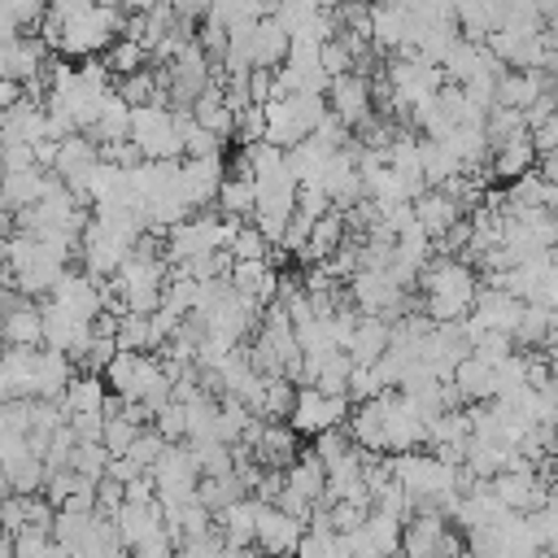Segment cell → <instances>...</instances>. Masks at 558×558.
I'll list each match as a JSON object with an SVG mask.
<instances>
[{
	"label": "cell",
	"instance_id": "cell-1",
	"mask_svg": "<svg viewBox=\"0 0 558 558\" xmlns=\"http://www.w3.org/2000/svg\"><path fill=\"white\" fill-rule=\"evenodd\" d=\"M418 288H423V314L432 323H462L471 310H475V296H480V275L466 257H432L418 275Z\"/></svg>",
	"mask_w": 558,
	"mask_h": 558
},
{
	"label": "cell",
	"instance_id": "cell-2",
	"mask_svg": "<svg viewBox=\"0 0 558 558\" xmlns=\"http://www.w3.org/2000/svg\"><path fill=\"white\" fill-rule=\"evenodd\" d=\"M166 275H170L166 253L135 248V253L118 266V275H113V292H118L122 310H131V314H153V310H161V301H166Z\"/></svg>",
	"mask_w": 558,
	"mask_h": 558
},
{
	"label": "cell",
	"instance_id": "cell-3",
	"mask_svg": "<svg viewBox=\"0 0 558 558\" xmlns=\"http://www.w3.org/2000/svg\"><path fill=\"white\" fill-rule=\"evenodd\" d=\"M61 22H65V26H61V52H65V57H96L100 48H109L113 39H122L126 9L92 0L87 9L61 17Z\"/></svg>",
	"mask_w": 558,
	"mask_h": 558
},
{
	"label": "cell",
	"instance_id": "cell-4",
	"mask_svg": "<svg viewBox=\"0 0 558 558\" xmlns=\"http://www.w3.org/2000/svg\"><path fill=\"white\" fill-rule=\"evenodd\" d=\"M327 96L323 92H292L279 100H266V140L279 148H292L314 135V126L327 118Z\"/></svg>",
	"mask_w": 558,
	"mask_h": 558
},
{
	"label": "cell",
	"instance_id": "cell-5",
	"mask_svg": "<svg viewBox=\"0 0 558 558\" xmlns=\"http://www.w3.org/2000/svg\"><path fill=\"white\" fill-rule=\"evenodd\" d=\"M131 140L140 148V157L166 161V157H183V140H179V122L170 105H131Z\"/></svg>",
	"mask_w": 558,
	"mask_h": 558
},
{
	"label": "cell",
	"instance_id": "cell-6",
	"mask_svg": "<svg viewBox=\"0 0 558 558\" xmlns=\"http://www.w3.org/2000/svg\"><path fill=\"white\" fill-rule=\"evenodd\" d=\"M349 410H353V401L344 397V392H323L318 384H301L296 388V401H292V414H288V423L301 432V436H318V432H327V427H340L344 418H349Z\"/></svg>",
	"mask_w": 558,
	"mask_h": 558
},
{
	"label": "cell",
	"instance_id": "cell-7",
	"mask_svg": "<svg viewBox=\"0 0 558 558\" xmlns=\"http://www.w3.org/2000/svg\"><path fill=\"white\" fill-rule=\"evenodd\" d=\"M148 475H153V484H157V501H161V506H179V501L196 497L201 466H196L192 445H187V440L166 445V453L157 458V466H153Z\"/></svg>",
	"mask_w": 558,
	"mask_h": 558
},
{
	"label": "cell",
	"instance_id": "cell-8",
	"mask_svg": "<svg viewBox=\"0 0 558 558\" xmlns=\"http://www.w3.org/2000/svg\"><path fill=\"white\" fill-rule=\"evenodd\" d=\"M401 527H405V519L371 506V514L353 532H344V554L349 558H397L401 554Z\"/></svg>",
	"mask_w": 558,
	"mask_h": 558
},
{
	"label": "cell",
	"instance_id": "cell-9",
	"mask_svg": "<svg viewBox=\"0 0 558 558\" xmlns=\"http://www.w3.org/2000/svg\"><path fill=\"white\" fill-rule=\"evenodd\" d=\"M327 109H331L349 131H357V126L375 113V87H371V74H357V70L336 74V78L327 83Z\"/></svg>",
	"mask_w": 558,
	"mask_h": 558
},
{
	"label": "cell",
	"instance_id": "cell-10",
	"mask_svg": "<svg viewBox=\"0 0 558 558\" xmlns=\"http://www.w3.org/2000/svg\"><path fill=\"white\" fill-rule=\"evenodd\" d=\"M92 336H96V323H92V318L65 310V305H57V301H44V344H48V349L70 353L74 366H78V357L87 353Z\"/></svg>",
	"mask_w": 558,
	"mask_h": 558
},
{
	"label": "cell",
	"instance_id": "cell-11",
	"mask_svg": "<svg viewBox=\"0 0 558 558\" xmlns=\"http://www.w3.org/2000/svg\"><path fill=\"white\" fill-rule=\"evenodd\" d=\"M100 144L87 135V131H74V135H65L61 144H57V161H52V174L70 187V192H78L83 196V187H87V179H92V170L100 166ZM87 205V201H83Z\"/></svg>",
	"mask_w": 558,
	"mask_h": 558
},
{
	"label": "cell",
	"instance_id": "cell-12",
	"mask_svg": "<svg viewBox=\"0 0 558 558\" xmlns=\"http://www.w3.org/2000/svg\"><path fill=\"white\" fill-rule=\"evenodd\" d=\"M301 536H305V519L288 514L283 506H262V514H257V541L253 545L266 558H292L296 545H301Z\"/></svg>",
	"mask_w": 558,
	"mask_h": 558
},
{
	"label": "cell",
	"instance_id": "cell-13",
	"mask_svg": "<svg viewBox=\"0 0 558 558\" xmlns=\"http://www.w3.org/2000/svg\"><path fill=\"white\" fill-rule=\"evenodd\" d=\"M222 179H227V161H222V153H214V157H183L179 187H183V196H187L192 209H205L209 201H218Z\"/></svg>",
	"mask_w": 558,
	"mask_h": 558
},
{
	"label": "cell",
	"instance_id": "cell-14",
	"mask_svg": "<svg viewBox=\"0 0 558 558\" xmlns=\"http://www.w3.org/2000/svg\"><path fill=\"white\" fill-rule=\"evenodd\" d=\"M109 519H113L118 541H122L126 549L144 545L148 536H157V532L166 527V510H161V501H157V497H153V501H122Z\"/></svg>",
	"mask_w": 558,
	"mask_h": 558
},
{
	"label": "cell",
	"instance_id": "cell-15",
	"mask_svg": "<svg viewBox=\"0 0 558 558\" xmlns=\"http://www.w3.org/2000/svg\"><path fill=\"white\" fill-rule=\"evenodd\" d=\"M536 166V144H532V131L523 126V131H514V135H506V140H497L493 144V153H488V183L493 179H519V174H527Z\"/></svg>",
	"mask_w": 558,
	"mask_h": 558
},
{
	"label": "cell",
	"instance_id": "cell-16",
	"mask_svg": "<svg viewBox=\"0 0 558 558\" xmlns=\"http://www.w3.org/2000/svg\"><path fill=\"white\" fill-rule=\"evenodd\" d=\"M48 187H52V174H48L44 166L4 170V179H0V209H9V214L31 209V205H39V201L48 196Z\"/></svg>",
	"mask_w": 558,
	"mask_h": 558
},
{
	"label": "cell",
	"instance_id": "cell-17",
	"mask_svg": "<svg viewBox=\"0 0 558 558\" xmlns=\"http://www.w3.org/2000/svg\"><path fill=\"white\" fill-rule=\"evenodd\" d=\"M410 205H414L418 227H423L432 240H440V235H445L453 222H462V218H466V214H462V205H458V201H453L445 187H423V192H418Z\"/></svg>",
	"mask_w": 558,
	"mask_h": 558
},
{
	"label": "cell",
	"instance_id": "cell-18",
	"mask_svg": "<svg viewBox=\"0 0 558 558\" xmlns=\"http://www.w3.org/2000/svg\"><path fill=\"white\" fill-rule=\"evenodd\" d=\"M388 344H392V323L379 314H357V327H353L344 349H349L353 366H375L388 353Z\"/></svg>",
	"mask_w": 558,
	"mask_h": 558
},
{
	"label": "cell",
	"instance_id": "cell-19",
	"mask_svg": "<svg viewBox=\"0 0 558 558\" xmlns=\"http://www.w3.org/2000/svg\"><path fill=\"white\" fill-rule=\"evenodd\" d=\"M74 375H78V366H74L70 353L39 344V353H35V397H44V401H61V392L70 388Z\"/></svg>",
	"mask_w": 558,
	"mask_h": 558
},
{
	"label": "cell",
	"instance_id": "cell-20",
	"mask_svg": "<svg viewBox=\"0 0 558 558\" xmlns=\"http://www.w3.org/2000/svg\"><path fill=\"white\" fill-rule=\"evenodd\" d=\"M453 388L462 392V401L466 405H480V401H493L497 392H501V384H497V366L493 362H484V357H475V353H466L458 366H453Z\"/></svg>",
	"mask_w": 558,
	"mask_h": 558
},
{
	"label": "cell",
	"instance_id": "cell-21",
	"mask_svg": "<svg viewBox=\"0 0 558 558\" xmlns=\"http://www.w3.org/2000/svg\"><path fill=\"white\" fill-rule=\"evenodd\" d=\"M349 240V218H344V209H327L323 218H314V227H310V240H305V248L296 253L305 266H314V262H327L340 244Z\"/></svg>",
	"mask_w": 558,
	"mask_h": 558
},
{
	"label": "cell",
	"instance_id": "cell-22",
	"mask_svg": "<svg viewBox=\"0 0 558 558\" xmlns=\"http://www.w3.org/2000/svg\"><path fill=\"white\" fill-rule=\"evenodd\" d=\"M257 209V179L248 166H231L222 187H218V214H231V218H253Z\"/></svg>",
	"mask_w": 558,
	"mask_h": 558
},
{
	"label": "cell",
	"instance_id": "cell-23",
	"mask_svg": "<svg viewBox=\"0 0 558 558\" xmlns=\"http://www.w3.org/2000/svg\"><path fill=\"white\" fill-rule=\"evenodd\" d=\"M262 506H266V501H257V497H240V501L222 506V510L214 514L222 541H227V545H253V541H257V514H262Z\"/></svg>",
	"mask_w": 558,
	"mask_h": 558
},
{
	"label": "cell",
	"instance_id": "cell-24",
	"mask_svg": "<svg viewBox=\"0 0 558 558\" xmlns=\"http://www.w3.org/2000/svg\"><path fill=\"white\" fill-rule=\"evenodd\" d=\"M105 401H109L105 375H87V371H78V375L70 379V388L61 392L65 418H70V414H87V410H105Z\"/></svg>",
	"mask_w": 558,
	"mask_h": 558
},
{
	"label": "cell",
	"instance_id": "cell-25",
	"mask_svg": "<svg viewBox=\"0 0 558 558\" xmlns=\"http://www.w3.org/2000/svg\"><path fill=\"white\" fill-rule=\"evenodd\" d=\"M288 44H292V35H288L270 13H266V17H257V26H253V65H266V70L283 65Z\"/></svg>",
	"mask_w": 558,
	"mask_h": 558
},
{
	"label": "cell",
	"instance_id": "cell-26",
	"mask_svg": "<svg viewBox=\"0 0 558 558\" xmlns=\"http://www.w3.org/2000/svg\"><path fill=\"white\" fill-rule=\"evenodd\" d=\"M96 144H118V140H131V105L118 96V92H109L105 96V109H100V118H96V126L87 131Z\"/></svg>",
	"mask_w": 558,
	"mask_h": 558
},
{
	"label": "cell",
	"instance_id": "cell-27",
	"mask_svg": "<svg viewBox=\"0 0 558 558\" xmlns=\"http://www.w3.org/2000/svg\"><path fill=\"white\" fill-rule=\"evenodd\" d=\"M292 401H296V379H288V375H266L253 414H257V418H288V414H292Z\"/></svg>",
	"mask_w": 558,
	"mask_h": 558
},
{
	"label": "cell",
	"instance_id": "cell-28",
	"mask_svg": "<svg viewBox=\"0 0 558 558\" xmlns=\"http://www.w3.org/2000/svg\"><path fill=\"white\" fill-rule=\"evenodd\" d=\"M113 336H118V349H140V353H153V349H157L153 314H131V310H122Z\"/></svg>",
	"mask_w": 558,
	"mask_h": 558
},
{
	"label": "cell",
	"instance_id": "cell-29",
	"mask_svg": "<svg viewBox=\"0 0 558 558\" xmlns=\"http://www.w3.org/2000/svg\"><path fill=\"white\" fill-rule=\"evenodd\" d=\"M109 449H105V440H74V449H70V466L78 471V475H87V480H105V471H109Z\"/></svg>",
	"mask_w": 558,
	"mask_h": 558
},
{
	"label": "cell",
	"instance_id": "cell-30",
	"mask_svg": "<svg viewBox=\"0 0 558 558\" xmlns=\"http://www.w3.org/2000/svg\"><path fill=\"white\" fill-rule=\"evenodd\" d=\"M292 558H349V554H344V536L340 532H331V527H305V536H301V545H296Z\"/></svg>",
	"mask_w": 558,
	"mask_h": 558
},
{
	"label": "cell",
	"instance_id": "cell-31",
	"mask_svg": "<svg viewBox=\"0 0 558 558\" xmlns=\"http://www.w3.org/2000/svg\"><path fill=\"white\" fill-rule=\"evenodd\" d=\"M144 61H148V48L144 44H135V39H113L109 48H105V65L122 78V74H135V70H144Z\"/></svg>",
	"mask_w": 558,
	"mask_h": 558
},
{
	"label": "cell",
	"instance_id": "cell-32",
	"mask_svg": "<svg viewBox=\"0 0 558 558\" xmlns=\"http://www.w3.org/2000/svg\"><path fill=\"white\" fill-rule=\"evenodd\" d=\"M353 449H357V440L349 436V427H344V423H340V427H327V432H318V436H314V453L323 458V466H336V462H340V458H349Z\"/></svg>",
	"mask_w": 558,
	"mask_h": 558
},
{
	"label": "cell",
	"instance_id": "cell-33",
	"mask_svg": "<svg viewBox=\"0 0 558 558\" xmlns=\"http://www.w3.org/2000/svg\"><path fill=\"white\" fill-rule=\"evenodd\" d=\"M270 240L262 235V227L257 222H244L240 231H235V240H231V257L235 262H262V257H270Z\"/></svg>",
	"mask_w": 558,
	"mask_h": 558
},
{
	"label": "cell",
	"instance_id": "cell-34",
	"mask_svg": "<svg viewBox=\"0 0 558 558\" xmlns=\"http://www.w3.org/2000/svg\"><path fill=\"white\" fill-rule=\"evenodd\" d=\"M166 445H170V440H166L157 427H144V432L135 436V445L126 449V458H131L140 471H153V466H157V458L166 453Z\"/></svg>",
	"mask_w": 558,
	"mask_h": 558
},
{
	"label": "cell",
	"instance_id": "cell-35",
	"mask_svg": "<svg viewBox=\"0 0 558 558\" xmlns=\"http://www.w3.org/2000/svg\"><path fill=\"white\" fill-rule=\"evenodd\" d=\"M471 353L497 366V362H506V357L514 353V336H510V331H480L475 344H471Z\"/></svg>",
	"mask_w": 558,
	"mask_h": 558
},
{
	"label": "cell",
	"instance_id": "cell-36",
	"mask_svg": "<svg viewBox=\"0 0 558 558\" xmlns=\"http://www.w3.org/2000/svg\"><path fill=\"white\" fill-rule=\"evenodd\" d=\"M153 418H157L153 427H157L166 440H187V405H183V401H174V397H170Z\"/></svg>",
	"mask_w": 558,
	"mask_h": 558
},
{
	"label": "cell",
	"instance_id": "cell-37",
	"mask_svg": "<svg viewBox=\"0 0 558 558\" xmlns=\"http://www.w3.org/2000/svg\"><path fill=\"white\" fill-rule=\"evenodd\" d=\"M318 57H323V70L336 78V74H349V70H357V52L336 35V39H327L323 48H318Z\"/></svg>",
	"mask_w": 558,
	"mask_h": 558
},
{
	"label": "cell",
	"instance_id": "cell-38",
	"mask_svg": "<svg viewBox=\"0 0 558 558\" xmlns=\"http://www.w3.org/2000/svg\"><path fill=\"white\" fill-rule=\"evenodd\" d=\"M48 554H52V532L26 527L13 536V558H48Z\"/></svg>",
	"mask_w": 558,
	"mask_h": 558
},
{
	"label": "cell",
	"instance_id": "cell-39",
	"mask_svg": "<svg viewBox=\"0 0 558 558\" xmlns=\"http://www.w3.org/2000/svg\"><path fill=\"white\" fill-rule=\"evenodd\" d=\"M384 392V384L375 379V371L371 366H353L349 371V401L357 405V401H371V397H379Z\"/></svg>",
	"mask_w": 558,
	"mask_h": 558
},
{
	"label": "cell",
	"instance_id": "cell-40",
	"mask_svg": "<svg viewBox=\"0 0 558 558\" xmlns=\"http://www.w3.org/2000/svg\"><path fill=\"white\" fill-rule=\"evenodd\" d=\"M532 144H536V157H558V109L532 126Z\"/></svg>",
	"mask_w": 558,
	"mask_h": 558
},
{
	"label": "cell",
	"instance_id": "cell-41",
	"mask_svg": "<svg viewBox=\"0 0 558 558\" xmlns=\"http://www.w3.org/2000/svg\"><path fill=\"white\" fill-rule=\"evenodd\" d=\"M248 96H253V105H266V100H275V70H266V65H253V70H248Z\"/></svg>",
	"mask_w": 558,
	"mask_h": 558
},
{
	"label": "cell",
	"instance_id": "cell-42",
	"mask_svg": "<svg viewBox=\"0 0 558 558\" xmlns=\"http://www.w3.org/2000/svg\"><path fill=\"white\" fill-rule=\"evenodd\" d=\"M0 153H4V170H31V166H39L35 144H0Z\"/></svg>",
	"mask_w": 558,
	"mask_h": 558
},
{
	"label": "cell",
	"instance_id": "cell-43",
	"mask_svg": "<svg viewBox=\"0 0 558 558\" xmlns=\"http://www.w3.org/2000/svg\"><path fill=\"white\" fill-rule=\"evenodd\" d=\"M9 9L17 17V26H39L48 13V0H9Z\"/></svg>",
	"mask_w": 558,
	"mask_h": 558
},
{
	"label": "cell",
	"instance_id": "cell-44",
	"mask_svg": "<svg viewBox=\"0 0 558 558\" xmlns=\"http://www.w3.org/2000/svg\"><path fill=\"white\" fill-rule=\"evenodd\" d=\"M22 96H26V87H22L17 78H4V74H0V113H4V109H13Z\"/></svg>",
	"mask_w": 558,
	"mask_h": 558
}]
</instances>
